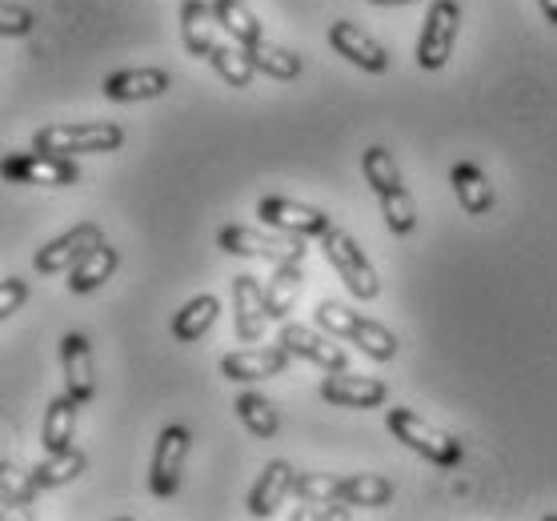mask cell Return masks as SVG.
Here are the masks:
<instances>
[{"label":"cell","instance_id":"cell-1","mask_svg":"<svg viewBox=\"0 0 557 521\" xmlns=\"http://www.w3.org/2000/svg\"><path fill=\"white\" fill-rule=\"evenodd\" d=\"M361 169H366L369 189L377 193L381 213H385V225H389L397 237L413 233V225H418V204H413V197H409L406 181H401V169H397V161H393L389 149H381V145L366 149V157H361Z\"/></svg>","mask_w":557,"mask_h":521},{"label":"cell","instance_id":"cell-2","mask_svg":"<svg viewBox=\"0 0 557 521\" xmlns=\"http://www.w3.org/2000/svg\"><path fill=\"white\" fill-rule=\"evenodd\" d=\"M317 325L325 333H333V337H342V342L357 345V349L366 357H373V361H393V357H397V337H393L385 325L361 318V313L337 306V301H321V306H317Z\"/></svg>","mask_w":557,"mask_h":521},{"label":"cell","instance_id":"cell-3","mask_svg":"<svg viewBox=\"0 0 557 521\" xmlns=\"http://www.w3.org/2000/svg\"><path fill=\"white\" fill-rule=\"evenodd\" d=\"M385 425H389V433L397 442H406L413 454L430 458L433 466H442V470L461 466V442H457L454 433L437 430L433 421H425L421 413H413V409L393 406L389 413H385Z\"/></svg>","mask_w":557,"mask_h":521},{"label":"cell","instance_id":"cell-4","mask_svg":"<svg viewBox=\"0 0 557 521\" xmlns=\"http://www.w3.org/2000/svg\"><path fill=\"white\" fill-rule=\"evenodd\" d=\"M125 145V128L113 121H76V125H49L33 137V149L61 157H81V153H113Z\"/></svg>","mask_w":557,"mask_h":521},{"label":"cell","instance_id":"cell-5","mask_svg":"<svg viewBox=\"0 0 557 521\" xmlns=\"http://www.w3.org/2000/svg\"><path fill=\"white\" fill-rule=\"evenodd\" d=\"M321 249H325V261L337 269V277L345 281V289L354 293L357 301H373V297H377L381 293L377 269L369 265L366 249H361L349 233L330 225V230L321 233Z\"/></svg>","mask_w":557,"mask_h":521},{"label":"cell","instance_id":"cell-6","mask_svg":"<svg viewBox=\"0 0 557 521\" xmlns=\"http://www.w3.org/2000/svg\"><path fill=\"white\" fill-rule=\"evenodd\" d=\"M0 173H4V181H13V185H52V189L76 185V181H81V169H76L73 157L45 153V149H33V153H9L4 157V165H0Z\"/></svg>","mask_w":557,"mask_h":521},{"label":"cell","instance_id":"cell-7","mask_svg":"<svg viewBox=\"0 0 557 521\" xmlns=\"http://www.w3.org/2000/svg\"><path fill=\"white\" fill-rule=\"evenodd\" d=\"M457 28H461L457 0H433L430 13H425V25H421V40H418V64L425 73H437V69L454 57Z\"/></svg>","mask_w":557,"mask_h":521},{"label":"cell","instance_id":"cell-8","mask_svg":"<svg viewBox=\"0 0 557 521\" xmlns=\"http://www.w3.org/2000/svg\"><path fill=\"white\" fill-rule=\"evenodd\" d=\"M189 442L193 437L185 425H165L161 430L149 466V489L157 497H173L181 489V470H185V458H189Z\"/></svg>","mask_w":557,"mask_h":521},{"label":"cell","instance_id":"cell-9","mask_svg":"<svg viewBox=\"0 0 557 521\" xmlns=\"http://www.w3.org/2000/svg\"><path fill=\"white\" fill-rule=\"evenodd\" d=\"M216 245H221V253H233V257H261V261H285L293 257L297 249L305 245V237H281L277 233H261V230H249V225H225V230L216 233Z\"/></svg>","mask_w":557,"mask_h":521},{"label":"cell","instance_id":"cell-10","mask_svg":"<svg viewBox=\"0 0 557 521\" xmlns=\"http://www.w3.org/2000/svg\"><path fill=\"white\" fill-rule=\"evenodd\" d=\"M269 301H265V285L249 273L233 277V330L245 345H257L265 337L269 325Z\"/></svg>","mask_w":557,"mask_h":521},{"label":"cell","instance_id":"cell-11","mask_svg":"<svg viewBox=\"0 0 557 521\" xmlns=\"http://www.w3.org/2000/svg\"><path fill=\"white\" fill-rule=\"evenodd\" d=\"M257 216L265 221L269 230L293 233V237H321V233L333 225L321 209L301 204V201H289V197H265V201L257 204Z\"/></svg>","mask_w":557,"mask_h":521},{"label":"cell","instance_id":"cell-12","mask_svg":"<svg viewBox=\"0 0 557 521\" xmlns=\"http://www.w3.org/2000/svg\"><path fill=\"white\" fill-rule=\"evenodd\" d=\"M97 245H104V233L101 225H92V221H85V225H76V230L61 233L57 241H49L45 249H40L37 257H33V265L49 277V273H64V269H73L81 257H89Z\"/></svg>","mask_w":557,"mask_h":521},{"label":"cell","instance_id":"cell-13","mask_svg":"<svg viewBox=\"0 0 557 521\" xmlns=\"http://www.w3.org/2000/svg\"><path fill=\"white\" fill-rule=\"evenodd\" d=\"M321 397L342 409H377L389 401V389L377 377H357L349 369H330V377L321 382Z\"/></svg>","mask_w":557,"mask_h":521},{"label":"cell","instance_id":"cell-14","mask_svg":"<svg viewBox=\"0 0 557 521\" xmlns=\"http://www.w3.org/2000/svg\"><path fill=\"white\" fill-rule=\"evenodd\" d=\"M330 45L342 52L349 64L366 69V73H385V69H389V52L381 49L377 40L369 37L361 25H354V21H337V25L330 28Z\"/></svg>","mask_w":557,"mask_h":521},{"label":"cell","instance_id":"cell-15","mask_svg":"<svg viewBox=\"0 0 557 521\" xmlns=\"http://www.w3.org/2000/svg\"><path fill=\"white\" fill-rule=\"evenodd\" d=\"M289 349L285 345H273V349H242V353H225L221 357V373L228 382H265V377H277L289 365Z\"/></svg>","mask_w":557,"mask_h":521},{"label":"cell","instance_id":"cell-16","mask_svg":"<svg viewBox=\"0 0 557 521\" xmlns=\"http://www.w3.org/2000/svg\"><path fill=\"white\" fill-rule=\"evenodd\" d=\"M61 365H64V394H73L81 406H89L92 394H97V382H92V349L85 333H64Z\"/></svg>","mask_w":557,"mask_h":521},{"label":"cell","instance_id":"cell-17","mask_svg":"<svg viewBox=\"0 0 557 521\" xmlns=\"http://www.w3.org/2000/svg\"><path fill=\"white\" fill-rule=\"evenodd\" d=\"M169 85L173 80L165 69H121L104 77L101 92L109 101H152V97H165Z\"/></svg>","mask_w":557,"mask_h":521},{"label":"cell","instance_id":"cell-18","mask_svg":"<svg viewBox=\"0 0 557 521\" xmlns=\"http://www.w3.org/2000/svg\"><path fill=\"white\" fill-rule=\"evenodd\" d=\"M301 281H305V245L293 257H285V261L273 265V277H269V285H265L269 318L281 321L293 306H297V297H301Z\"/></svg>","mask_w":557,"mask_h":521},{"label":"cell","instance_id":"cell-19","mask_svg":"<svg viewBox=\"0 0 557 521\" xmlns=\"http://www.w3.org/2000/svg\"><path fill=\"white\" fill-rule=\"evenodd\" d=\"M293 357H305V361H313L321 369H345L349 365V357H345L342 345H333L330 337H321V333L305 330V325H285L277 337Z\"/></svg>","mask_w":557,"mask_h":521},{"label":"cell","instance_id":"cell-20","mask_svg":"<svg viewBox=\"0 0 557 521\" xmlns=\"http://www.w3.org/2000/svg\"><path fill=\"white\" fill-rule=\"evenodd\" d=\"M293 482H297V473H293L289 461H269L265 473H261V482L253 485V494H249V513L253 518H273L277 506L285 497L293 494Z\"/></svg>","mask_w":557,"mask_h":521},{"label":"cell","instance_id":"cell-21","mask_svg":"<svg viewBox=\"0 0 557 521\" xmlns=\"http://www.w3.org/2000/svg\"><path fill=\"white\" fill-rule=\"evenodd\" d=\"M449 181H454L457 201H461V209H466L469 216H485L494 209V201H497L494 185H490V177H485L473 161H457V165L449 169Z\"/></svg>","mask_w":557,"mask_h":521},{"label":"cell","instance_id":"cell-22","mask_svg":"<svg viewBox=\"0 0 557 521\" xmlns=\"http://www.w3.org/2000/svg\"><path fill=\"white\" fill-rule=\"evenodd\" d=\"M76 401L73 394H61L52 397L49 409H45V425H40V445H45V454H61V449H73V437H76Z\"/></svg>","mask_w":557,"mask_h":521},{"label":"cell","instance_id":"cell-23","mask_svg":"<svg viewBox=\"0 0 557 521\" xmlns=\"http://www.w3.org/2000/svg\"><path fill=\"white\" fill-rule=\"evenodd\" d=\"M216 13L205 4V0H185L181 4V37H185V49L193 57H209L216 49Z\"/></svg>","mask_w":557,"mask_h":521},{"label":"cell","instance_id":"cell-24","mask_svg":"<svg viewBox=\"0 0 557 521\" xmlns=\"http://www.w3.org/2000/svg\"><path fill=\"white\" fill-rule=\"evenodd\" d=\"M116 265H121V253H116L113 245L104 241L97 245L89 257H81L73 269H69V293H92V289H101L104 281L113 277Z\"/></svg>","mask_w":557,"mask_h":521},{"label":"cell","instance_id":"cell-25","mask_svg":"<svg viewBox=\"0 0 557 521\" xmlns=\"http://www.w3.org/2000/svg\"><path fill=\"white\" fill-rule=\"evenodd\" d=\"M216 313H221V306H216L213 293H201V297H193L189 306H185L177 318H173V337H177L181 345L201 342L205 333L213 330Z\"/></svg>","mask_w":557,"mask_h":521},{"label":"cell","instance_id":"cell-26","mask_svg":"<svg viewBox=\"0 0 557 521\" xmlns=\"http://www.w3.org/2000/svg\"><path fill=\"white\" fill-rule=\"evenodd\" d=\"M213 13H216V21H221V28H225L237 45L265 40V28H261V21H257L253 9H249L245 0H213Z\"/></svg>","mask_w":557,"mask_h":521},{"label":"cell","instance_id":"cell-27","mask_svg":"<svg viewBox=\"0 0 557 521\" xmlns=\"http://www.w3.org/2000/svg\"><path fill=\"white\" fill-rule=\"evenodd\" d=\"M245 52H249V61H253L257 73H265V77H273V80H293L297 73H301V57L289 49H281V45H273V40L245 45Z\"/></svg>","mask_w":557,"mask_h":521},{"label":"cell","instance_id":"cell-28","mask_svg":"<svg viewBox=\"0 0 557 521\" xmlns=\"http://www.w3.org/2000/svg\"><path fill=\"white\" fill-rule=\"evenodd\" d=\"M389 497L393 485L377 473H349L337 489V501H345V506H389Z\"/></svg>","mask_w":557,"mask_h":521},{"label":"cell","instance_id":"cell-29","mask_svg":"<svg viewBox=\"0 0 557 521\" xmlns=\"http://www.w3.org/2000/svg\"><path fill=\"white\" fill-rule=\"evenodd\" d=\"M85 454L81 449H61V454H49V458L40 461L37 470H33V477H37V485L40 489H57V485H69L73 477H81L85 473Z\"/></svg>","mask_w":557,"mask_h":521},{"label":"cell","instance_id":"cell-30","mask_svg":"<svg viewBox=\"0 0 557 521\" xmlns=\"http://www.w3.org/2000/svg\"><path fill=\"white\" fill-rule=\"evenodd\" d=\"M209 64H213L233 89H249V85H253L257 69H253V61H249V52H245V45H216V49L209 52Z\"/></svg>","mask_w":557,"mask_h":521},{"label":"cell","instance_id":"cell-31","mask_svg":"<svg viewBox=\"0 0 557 521\" xmlns=\"http://www.w3.org/2000/svg\"><path fill=\"white\" fill-rule=\"evenodd\" d=\"M237 418L245 421V430L253 433V437H273L281 430V418H277V406L261 394H242L237 397Z\"/></svg>","mask_w":557,"mask_h":521},{"label":"cell","instance_id":"cell-32","mask_svg":"<svg viewBox=\"0 0 557 521\" xmlns=\"http://www.w3.org/2000/svg\"><path fill=\"white\" fill-rule=\"evenodd\" d=\"M37 494H40L37 477L4 461V470H0V497H4V506L25 509V506H33V501H37Z\"/></svg>","mask_w":557,"mask_h":521},{"label":"cell","instance_id":"cell-33","mask_svg":"<svg viewBox=\"0 0 557 521\" xmlns=\"http://www.w3.org/2000/svg\"><path fill=\"white\" fill-rule=\"evenodd\" d=\"M337 489H342V477H333V473H297V482H293V494L313 506H333Z\"/></svg>","mask_w":557,"mask_h":521},{"label":"cell","instance_id":"cell-34","mask_svg":"<svg viewBox=\"0 0 557 521\" xmlns=\"http://www.w3.org/2000/svg\"><path fill=\"white\" fill-rule=\"evenodd\" d=\"M0 33H4V37H28V33H33V13H28L25 4L4 0V4H0Z\"/></svg>","mask_w":557,"mask_h":521},{"label":"cell","instance_id":"cell-35","mask_svg":"<svg viewBox=\"0 0 557 521\" xmlns=\"http://www.w3.org/2000/svg\"><path fill=\"white\" fill-rule=\"evenodd\" d=\"M28 301V285L21 277H4L0 281V318H13L21 313V306Z\"/></svg>","mask_w":557,"mask_h":521},{"label":"cell","instance_id":"cell-36","mask_svg":"<svg viewBox=\"0 0 557 521\" xmlns=\"http://www.w3.org/2000/svg\"><path fill=\"white\" fill-rule=\"evenodd\" d=\"M537 4H542L545 21H549V25H557V0H537Z\"/></svg>","mask_w":557,"mask_h":521},{"label":"cell","instance_id":"cell-37","mask_svg":"<svg viewBox=\"0 0 557 521\" xmlns=\"http://www.w3.org/2000/svg\"><path fill=\"white\" fill-rule=\"evenodd\" d=\"M373 4H381V9H389V4H413V0H373Z\"/></svg>","mask_w":557,"mask_h":521}]
</instances>
